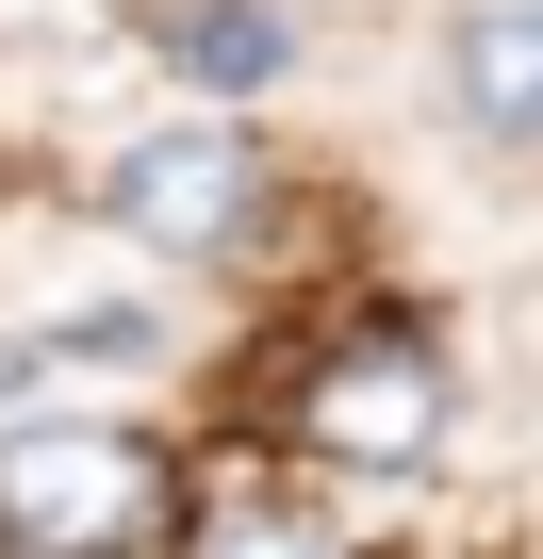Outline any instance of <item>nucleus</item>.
<instances>
[{
    "instance_id": "2",
    "label": "nucleus",
    "mask_w": 543,
    "mask_h": 559,
    "mask_svg": "<svg viewBox=\"0 0 543 559\" xmlns=\"http://www.w3.org/2000/svg\"><path fill=\"white\" fill-rule=\"evenodd\" d=\"M263 132L247 116H165V132H132L116 165H99V230L116 247H149V263H214V247H247L263 230Z\"/></svg>"
},
{
    "instance_id": "1",
    "label": "nucleus",
    "mask_w": 543,
    "mask_h": 559,
    "mask_svg": "<svg viewBox=\"0 0 543 559\" xmlns=\"http://www.w3.org/2000/svg\"><path fill=\"white\" fill-rule=\"evenodd\" d=\"M181 510L165 444L116 412H34L0 428V559H149Z\"/></svg>"
},
{
    "instance_id": "4",
    "label": "nucleus",
    "mask_w": 543,
    "mask_h": 559,
    "mask_svg": "<svg viewBox=\"0 0 543 559\" xmlns=\"http://www.w3.org/2000/svg\"><path fill=\"white\" fill-rule=\"evenodd\" d=\"M445 116L510 165H543V0H477L445 34Z\"/></svg>"
},
{
    "instance_id": "6",
    "label": "nucleus",
    "mask_w": 543,
    "mask_h": 559,
    "mask_svg": "<svg viewBox=\"0 0 543 559\" xmlns=\"http://www.w3.org/2000/svg\"><path fill=\"white\" fill-rule=\"evenodd\" d=\"M198 559H346V543H330L314 510H281V493H247V510H214V526H198Z\"/></svg>"
},
{
    "instance_id": "5",
    "label": "nucleus",
    "mask_w": 543,
    "mask_h": 559,
    "mask_svg": "<svg viewBox=\"0 0 543 559\" xmlns=\"http://www.w3.org/2000/svg\"><path fill=\"white\" fill-rule=\"evenodd\" d=\"M149 50H165V83L247 99V83H281V67H297V17H281V0H165Z\"/></svg>"
},
{
    "instance_id": "7",
    "label": "nucleus",
    "mask_w": 543,
    "mask_h": 559,
    "mask_svg": "<svg viewBox=\"0 0 543 559\" xmlns=\"http://www.w3.org/2000/svg\"><path fill=\"white\" fill-rule=\"evenodd\" d=\"M34 17H50V0H0V34H34Z\"/></svg>"
},
{
    "instance_id": "3",
    "label": "nucleus",
    "mask_w": 543,
    "mask_h": 559,
    "mask_svg": "<svg viewBox=\"0 0 543 559\" xmlns=\"http://www.w3.org/2000/svg\"><path fill=\"white\" fill-rule=\"evenodd\" d=\"M297 444L330 477H428V444H445V346L428 330H346L297 379Z\"/></svg>"
}]
</instances>
